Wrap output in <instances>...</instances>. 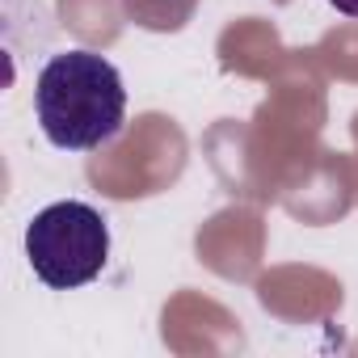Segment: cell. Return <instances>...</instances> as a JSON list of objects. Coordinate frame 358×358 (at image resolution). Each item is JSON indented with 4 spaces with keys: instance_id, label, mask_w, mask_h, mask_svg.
<instances>
[{
    "instance_id": "obj_4",
    "label": "cell",
    "mask_w": 358,
    "mask_h": 358,
    "mask_svg": "<svg viewBox=\"0 0 358 358\" xmlns=\"http://www.w3.org/2000/svg\"><path fill=\"white\" fill-rule=\"evenodd\" d=\"M329 5L337 13H345V17H358V0H329Z\"/></svg>"
},
{
    "instance_id": "obj_2",
    "label": "cell",
    "mask_w": 358,
    "mask_h": 358,
    "mask_svg": "<svg viewBox=\"0 0 358 358\" xmlns=\"http://www.w3.org/2000/svg\"><path fill=\"white\" fill-rule=\"evenodd\" d=\"M26 257L38 282L72 291L93 282L110 257V228L89 203H51L26 228Z\"/></svg>"
},
{
    "instance_id": "obj_3",
    "label": "cell",
    "mask_w": 358,
    "mask_h": 358,
    "mask_svg": "<svg viewBox=\"0 0 358 358\" xmlns=\"http://www.w3.org/2000/svg\"><path fill=\"white\" fill-rule=\"evenodd\" d=\"M194 9H199V0H122V17L152 34L182 30L194 17Z\"/></svg>"
},
{
    "instance_id": "obj_1",
    "label": "cell",
    "mask_w": 358,
    "mask_h": 358,
    "mask_svg": "<svg viewBox=\"0 0 358 358\" xmlns=\"http://www.w3.org/2000/svg\"><path fill=\"white\" fill-rule=\"evenodd\" d=\"M43 135L64 152H93L122 131L127 89L118 68L97 51H64L47 59L34 85Z\"/></svg>"
}]
</instances>
